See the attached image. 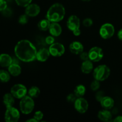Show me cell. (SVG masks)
I'll return each instance as SVG.
<instances>
[{
    "label": "cell",
    "instance_id": "obj_16",
    "mask_svg": "<svg viewBox=\"0 0 122 122\" xmlns=\"http://www.w3.org/2000/svg\"><path fill=\"white\" fill-rule=\"evenodd\" d=\"M13 63V58L7 54H0V66L2 67H8Z\"/></svg>",
    "mask_w": 122,
    "mask_h": 122
},
{
    "label": "cell",
    "instance_id": "obj_34",
    "mask_svg": "<svg viewBox=\"0 0 122 122\" xmlns=\"http://www.w3.org/2000/svg\"><path fill=\"white\" fill-rule=\"evenodd\" d=\"M80 58L82 60V61H86L89 60V54H88V52H82V53L80 54Z\"/></svg>",
    "mask_w": 122,
    "mask_h": 122
},
{
    "label": "cell",
    "instance_id": "obj_37",
    "mask_svg": "<svg viewBox=\"0 0 122 122\" xmlns=\"http://www.w3.org/2000/svg\"><path fill=\"white\" fill-rule=\"evenodd\" d=\"M73 33L74 35L76 36H79L81 35V31L80 30V29H76L74 31H73Z\"/></svg>",
    "mask_w": 122,
    "mask_h": 122
},
{
    "label": "cell",
    "instance_id": "obj_24",
    "mask_svg": "<svg viewBox=\"0 0 122 122\" xmlns=\"http://www.w3.org/2000/svg\"><path fill=\"white\" fill-rule=\"evenodd\" d=\"M10 73L8 71L0 70V82L6 83L10 80Z\"/></svg>",
    "mask_w": 122,
    "mask_h": 122
},
{
    "label": "cell",
    "instance_id": "obj_10",
    "mask_svg": "<svg viewBox=\"0 0 122 122\" xmlns=\"http://www.w3.org/2000/svg\"><path fill=\"white\" fill-rule=\"evenodd\" d=\"M74 106L77 112L81 114L85 113L88 109V102L83 97L77 98L74 102Z\"/></svg>",
    "mask_w": 122,
    "mask_h": 122
},
{
    "label": "cell",
    "instance_id": "obj_35",
    "mask_svg": "<svg viewBox=\"0 0 122 122\" xmlns=\"http://www.w3.org/2000/svg\"><path fill=\"white\" fill-rule=\"evenodd\" d=\"M45 42L48 45H51L55 42V39L53 36H48L45 38Z\"/></svg>",
    "mask_w": 122,
    "mask_h": 122
},
{
    "label": "cell",
    "instance_id": "obj_21",
    "mask_svg": "<svg viewBox=\"0 0 122 122\" xmlns=\"http://www.w3.org/2000/svg\"><path fill=\"white\" fill-rule=\"evenodd\" d=\"M15 98L10 93H7L3 97V103L6 107V108L9 107H12L14 105Z\"/></svg>",
    "mask_w": 122,
    "mask_h": 122
},
{
    "label": "cell",
    "instance_id": "obj_14",
    "mask_svg": "<svg viewBox=\"0 0 122 122\" xmlns=\"http://www.w3.org/2000/svg\"><path fill=\"white\" fill-rule=\"evenodd\" d=\"M50 52L49 50L45 48H42L37 52L36 60L40 62H45L48 59L50 56Z\"/></svg>",
    "mask_w": 122,
    "mask_h": 122
},
{
    "label": "cell",
    "instance_id": "obj_33",
    "mask_svg": "<svg viewBox=\"0 0 122 122\" xmlns=\"http://www.w3.org/2000/svg\"><path fill=\"white\" fill-rule=\"evenodd\" d=\"M2 14H3L4 16L7 17H10L11 15L12 14V11L10 8L7 7V8H5L4 10L2 11Z\"/></svg>",
    "mask_w": 122,
    "mask_h": 122
},
{
    "label": "cell",
    "instance_id": "obj_30",
    "mask_svg": "<svg viewBox=\"0 0 122 122\" xmlns=\"http://www.w3.org/2000/svg\"><path fill=\"white\" fill-rule=\"evenodd\" d=\"M93 21L90 18H86V19H84L83 21V25L85 27H89L92 25Z\"/></svg>",
    "mask_w": 122,
    "mask_h": 122
},
{
    "label": "cell",
    "instance_id": "obj_6",
    "mask_svg": "<svg viewBox=\"0 0 122 122\" xmlns=\"http://www.w3.org/2000/svg\"><path fill=\"white\" fill-rule=\"evenodd\" d=\"M10 92L15 98L21 99L26 95L27 89L25 85L22 84H15L11 88Z\"/></svg>",
    "mask_w": 122,
    "mask_h": 122
},
{
    "label": "cell",
    "instance_id": "obj_15",
    "mask_svg": "<svg viewBox=\"0 0 122 122\" xmlns=\"http://www.w3.org/2000/svg\"><path fill=\"white\" fill-rule=\"evenodd\" d=\"M50 34L53 36H58L62 33V28L57 22H52L49 28Z\"/></svg>",
    "mask_w": 122,
    "mask_h": 122
},
{
    "label": "cell",
    "instance_id": "obj_29",
    "mask_svg": "<svg viewBox=\"0 0 122 122\" xmlns=\"http://www.w3.org/2000/svg\"><path fill=\"white\" fill-rule=\"evenodd\" d=\"M44 117V114L41 111H38V112H36L35 113L34 116H33V118L36 119L37 121H40Z\"/></svg>",
    "mask_w": 122,
    "mask_h": 122
},
{
    "label": "cell",
    "instance_id": "obj_41",
    "mask_svg": "<svg viewBox=\"0 0 122 122\" xmlns=\"http://www.w3.org/2000/svg\"><path fill=\"white\" fill-rule=\"evenodd\" d=\"M83 1H91V0H82Z\"/></svg>",
    "mask_w": 122,
    "mask_h": 122
},
{
    "label": "cell",
    "instance_id": "obj_7",
    "mask_svg": "<svg viewBox=\"0 0 122 122\" xmlns=\"http://www.w3.org/2000/svg\"><path fill=\"white\" fill-rule=\"evenodd\" d=\"M115 29L113 25L110 23H105L102 25L100 29V35L104 39H110L114 34Z\"/></svg>",
    "mask_w": 122,
    "mask_h": 122
},
{
    "label": "cell",
    "instance_id": "obj_1",
    "mask_svg": "<svg viewBox=\"0 0 122 122\" xmlns=\"http://www.w3.org/2000/svg\"><path fill=\"white\" fill-rule=\"evenodd\" d=\"M37 52L33 44L26 39L18 42L14 48V53L17 58L26 63L33 61L36 59Z\"/></svg>",
    "mask_w": 122,
    "mask_h": 122
},
{
    "label": "cell",
    "instance_id": "obj_3",
    "mask_svg": "<svg viewBox=\"0 0 122 122\" xmlns=\"http://www.w3.org/2000/svg\"><path fill=\"white\" fill-rule=\"evenodd\" d=\"M110 75V69L106 65L97 67L93 71V76L95 80L101 82L107 79Z\"/></svg>",
    "mask_w": 122,
    "mask_h": 122
},
{
    "label": "cell",
    "instance_id": "obj_18",
    "mask_svg": "<svg viewBox=\"0 0 122 122\" xmlns=\"http://www.w3.org/2000/svg\"><path fill=\"white\" fill-rule=\"evenodd\" d=\"M98 117L100 120L103 122L112 121V114L108 110L104 109L103 110L100 111L98 113Z\"/></svg>",
    "mask_w": 122,
    "mask_h": 122
},
{
    "label": "cell",
    "instance_id": "obj_11",
    "mask_svg": "<svg viewBox=\"0 0 122 122\" xmlns=\"http://www.w3.org/2000/svg\"><path fill=\"white\" fill-rule=\"evenodd\" d=\"M80 25H81L80 19H79L78 17L75 15H72L69 17L67 21V27L72 32L75 30L79 29Z\"/></svg>",
    "mask_w": 122,
    "mask_h": 122
},
{
    "label": "cell",
    "instance_id": "obj_36",
    "mask_svg": "<svg viewBox=\"0 0 122 122\" xmlns=\"http://www.w3.org/2000/svg\"><path fill=\"white\" fill-rule=\"evenodd\" d=\"M7 8V3L5 0H0V11H2Z\"/></svg>",
    "mask_w": 122,
    "mask_h": 122
},
{
    "label": "cell",
    "instance_id": "obj_28",
    "mask_svg": "<svg viewBox=\"0 0 122 122\" xmlns=\"http://www.w3.org/2000/svg\"><path fill=\"white\" fill-rule=\"evenodd\" d=\"M28 15L25 14H23V15H20V17L19 19V23L21 25H25V24L27 23L28 22Z\"/></svg>",
    "mask_w": 122,
    "mask_h": 122
},
{
    "label": "cell",
    "instance_id": "obj_2",
    "mask_svg": "<svg viewBox=\"0 0 122 122\" xmlns=\"http://www.w3.org/2000/svg\"><path fill=\"white\" fill-rule=\"evenodd\" d=\"M65 8L60 3H56L50 7L46 13V17L52 22H59L65 16Z\"/></svg>",
    "mask_w": 122,
    "mask_h": 122
},
{
    "label": "cell",
    "instance_id": "obj_38",
    "mask_svg": "<svg viewBox=\"0 0 122 122\" xmlns=\"http://www.w3.org/2000/svg\"><path fill=\"white\" fill-rule=\"evenodd\" d=\"M112 122H122V116H119L117 117H116L114 120H112Z\"/></svg>",
    "mask_w": 122,
    "mask_h": 122
},
{
    "label": "cell",
    "instance_id": "obj_40",
    "mask_svg": "<svg viewBox=\"0 0 122 122\" xmlns=\"http://www.w3.org/2000/svg\"><path fill=\"white\" fill-rule=\"evenodd\" d=\"M35 118H32V119H29V120H26V122H37Z\"/></svg>",
    "mask_w": 122,
    "mask_h": 122
},
{
    "label": "cell",
    "instance_id": "obj_8",
    "mask_svg": "<svg viewBox=\"0 0 122 122\" xmlns=\"http://www.w3.org/2000/svg\"><path fill=\"white\" fill-rule=\"evenodd\" d=\"M48 50L50 51V54L55 57H61L65 52V48L64 45L58 42H54L50 45Z\"/></svg>",
    "mask_w": 122,
    "mask_h": 122
},
{
    "label": "cell",
    "instance_id": "obj_25",
    "mask_svg": "<svg viewBox=\"0 0 122 122\" xmlns=\"http://www.w3.org/2000/svg\"><path fill=\"white\" fill-rule=\"evenodd\" d=\"M40 90L39 88L36 86H32L28 91L29 96L33 98H37L40 95Z\"/></svg>",
    "mask_w": 122,
    "mask_h": 122
},
{
    "label": "cell",
    "instance_id": "obj_32",
    "mask_svg": "<svg viewBox=\"0 0 122 122\" xmlns=\"http://www.w3.org/2000/svg\"><path fill=\"white\" fill-rule=\"evenodd\" d=\"M77 97L75 95V94H70L67 97V100L69 102H75L77 98Z\"/></svg>",
    "mask_w": 122,
    "mask_h": 122
},
{
    "label": "cell",
    "instance_id": "obj_22",
    "mask_svg": "<svg viewBox=\"0 0 122 122\" xmlns=\"http://www.w3.org/2000/svg\"><path fill=\"white\" fill-rule=\"evenodd\" d=\"M51 22L49 20L46 19H43L41 20L38 24V27L41 30L46 31L49 30L50 26L51 25Z\"/></svg>",
    "mask_w": 122,
    "mask_h": 122
},
{
    "label": "cell",
    "instance_id": "obj_42",
    "mask_svg": "<svg viewBox=\"0 0 122 122\" xmlns=\"http://www.w3.org/2000/svg\"><path fill=\"white\" fill-rule=\"evenodd\" d=\"M5 1H7H7H8V2H10V1H12V0H5Z\"/></svg>",
    "mask_w": 122,
    "mask_h": 122
},
{
    "label": "cell",
    "instance_id": "obj_23",
    "mask_svg": "<svg viewBox=\"0 0 122 122\" xmlns=\"http://www.w3.org/2000/svg\"><path fill=\"white\" fill-rule=\"evenodd\" d=\"M86 92V88L83 85H79L75 88L74 90V94L77 98L82 97Z\"/></svg>",
    "mask_w": 122,
    "mask_h": 122
},
{
    "label": "cell",
    "instance_id": "obj_19",
    "mask_svg": "<svg viewBox=\"0 0 122 122\" xmlns=\"http://www.w3.org/2000/svg\"><path fill=\"white\" fill-rule=\"evenodd\" d=\"M94 69L92 61L90 60L83 61L81 65V71L85 74H89Z\"/></svg>",
    "mask_w": 122,
    "mask_h": 122
},
{
    "label": "cell",
    "instance_id": "obj_17",
    "mask_svg": "<svg viewBox=\"0 0 122 122\" xmlns=\"http://www.w3.org/2000/svg\"><path fill=\"white\" fill-rule=\"evenodd\" d=\"M101 107L106 110H110L114 107V101L112 97L105 96L102 100L100 101Z\"/></svg>",
    "mask_w": 122,
    "mask_h": 122
},
{
    "label": "cell",
    "instance_id": "obj_9",
    "mask_svg": "<svg viewBox=\"0 0 122 122\" xmlns=\"http://www.w3.org/2000/svg\"><path fill=\"white\" fill-rule=\"evenodd\" d=\"M88 54L90 60L93 62H98L103 58L104 52L101 48L95 46L89 50Z\"/></svg>",
    "mask_w": 122,
    "mask_h": 122
},
{
    "label": "cell",
    "instance_id": "obj_27",
    "mask_svg": "<svg viewBox=\"0 0 122 122\" xmlns=\"http://www.w3.org/2000/svg\"><path fill=\"white\" fill-rule=\"evenodd\" d=\"M100 81H97V80H94L91 83V88L92 90L93 91H97L98 89L100 88Z\"/></svg>",
    "mask_w": 122,
    "mask_h": 122
},
{
    "label": "cell",
    "instance_id": "obj_26",
    "mask_svg": "<svg viewBox=\"0 0 122 122\" xmlns=\"http://www.w3.org/2000/svg\"><path fill=\"white\" fill-rule=\"evenodd\" d=\"M18 5L23 7H26L30 4L32 0H15Z\"/></svg>",
    "mask_w": 122,
    "mask_h": 122
},
{
    "label": "cell",
    "instance_id": "obj_5",
    "mask_svg": "<svg viewBox=\"0 0 122 122\" xmlns=\"http://www.w3.org/2000/svg\"><path fill=\"white\" fill-rule=\"evenodd\" d=\"M20 112L16 108L9 107L6 108L4 119L7 122H17L20 119Z\"/></svg>",
    "mask_w": 122,
    "mask_h": 122
},
{
    "label": "cell",
    "instance_id": "obj_13",
    "mask_svg": "<svg viewBox=\"0 0 122 122\" xmlns=\"http://www.w3.org/2000/svg\"><path fill=\"white\" fill-rule=\"evenodd\" d=\"M70 51L75 54H80L84 50L83 45L82 43L78 41H73L69 45Z\"/></svg>",
    "mask_w": 122,
    "mask_h": 122
},
{
    "label": "cell",
    "instance_id": "obj_12",
    "mask_svg": "<svg viewBox=\"0 0 122 122\" xmlns=\"http://www.w3.org/2000/svg\"><path fill=\"white\" fill-rule=\"evenodd\" d=\"M41 11L40 7L36 4H30L26 7L25 14L29 17H36L39 14Z\"/></svg>",
    "mask_w": 122,
    "mask_h": 122
},
{
    "label": "cell",
    "instance_id": "obj_20",
    "mask_svg": "<svg viewBox=\"0 0 122 122\" xmlns=\"http://www.w3.org/2000/svg\"><path fill=\"white\" fill-rule=\"evenodd\" d=\"M8 70L11 76H18L21 74V68L19 64L12 63L9 67H8Z\"/></svg>",
    "mask_w": 122,
    "mask_h": 122
},
{
    "label": "cell",
    "instance_id": "obj_4",
    "mask_svg": "<svg viewBox=\"0 0 122 122\" xmlns=\"http://www.w3.org/2000/svg\"><path fill=\"white\" fill-rule=\"evenodd\" d=\"M35 107V102L32 97L26 95L21 99L20 109L24 114H29L32 112Z\"/></svg>",
    "mask_w": 122,
    "mask_h": 122
},
{
    "label": "cell",
    "instance_id": "obj_39",
    "mask_svg": "<svg viewBox=\"0 0 122 122\" xmlns=\"http://www.w3.org/2000/svg\"><path fill=\"white\" fill-rule=\"evenodd\" d=\"M117 36H118V38H119L120 40L122 41V29L118 32Z\"/></svg>",
    "mask_w": 122,
    "mask_h": 122
},
{
    "label": "cell",
    "instance_id": "obj_31",
    "mask_svg": "<svg viewBox=\"0 0 122 122\" xmlns=\"http://www.w3.org/2000/svg\"><path fill=\"white\" fill-rule=\"evenodd\" d=\"M104 97H105V93L104 92L102 91H100L98 92L96 94V95H95L96 100H97L98 101H99V102H100Z\"/></svg>",
    "mask_w": 122,
    "mask_h": 122
}]
</instances>
